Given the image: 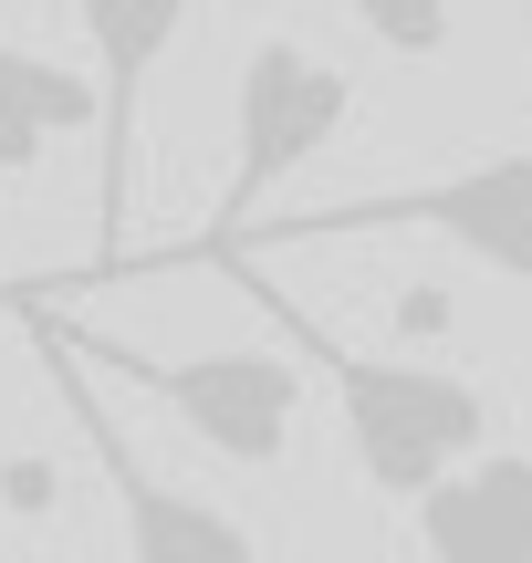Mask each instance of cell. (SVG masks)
Instances as JSON below:
<instances>
[{
	"label": "cell",
	"mask_w": 532,
	"mask_h": 563,
	"mask_svg": "<svg viewBox=\"0 0 532 563\" xmlns=\"http://www.w3.org/2000/svg\"><path fill=\"white\" fill-rule=\"evenodd\" d=\"M199 272L241 282V292L282 323L292 355L324 365L334 407H345V449H355V470H366L376 501H429L459 460H480V449L501 439V397H491V386L450 376V365H408V355H355V344L334 334V323H313L282 282H262L251 251H220V262H199Z\"/></svg>",
	"instance_id": "6da1fadb"
},
{
	"label": "cell",
	"mask_w": 532,
	"mask_h": 563,
	"mask_svg": "<svg viewBox=\"0 0 532 563\" xmlns=\"http://www.w3.org/2000/svg\"><path fill=\"white\" fill-rule=\"evenodd\" d=\"M345 115H355V74H345V63H324L313 42H292V32H262L241 53V84H230V178H220V199H209L199 241L157 251L146 272H199V262H220L230 241H251L262 199L282 178H303V167L334 146Z\"/></svg>",
	"instance_id": "7a4b0ae2"
},
{
	"label": "cell",
	"mask_w": 532,
	"mask_h": 563,
	"mask_svg": "<svg viewBox=\"0 0 532 563\" xmlns=\"http://www.w3.org/2000/svg\"><path fill=\"white\" fill-rule=\"evenodd\" d=\"M32 302V292H21ZM42 313V302H32ZM53 323V313H42ZM63 355L74 365H115L136 397H157L167 418L188 428L199 449H220V460L241 470H271L292 449V418H303V376H292V355H262V344H209V355H146V344H95L74 334V323H53Z\"/></svg>",
	"instance_id": "3957f363"
},
{
	"label": "cell",
	"mask_w": 532,
	"mask_h": 563,
	"mask_svg": "<svg viewBox=\"0 0 532 563\" xmlns=\"http://www.w3.org/2000/svg\"><path fill=\"white\" fill-rule=\"evenodd\" d=\"M355 230H439V241L470 251L480 272H501V282L532 292V146L480 157V167L429 178V188H387V199H345V209L271 220V241H355Z\"/></svg>",
	"instance_id": "277c9868"
},
{
	"label": "cell",
	"mask_w": 532,
	"mask_h": 563,
	"mask_svg": "<svg viewBox=\"0 0 532 563\" xmlns=\"http://www.w3.org/2000/svg\"><path fill=\"white\" fill-rule=\"evenodd\" d=\"M95 42V282L125 272V220H136V125L167 42L188 32V0H74Z\"/></svg>",
	"instance_id": "5b68a950"
},
{
	"label": "cell",
	"mask_w": 532,
	"mask_h": 563,
	"mask_svg": "<svg viewBox=\"0 0 532 563\" xmlns=\"http://www.w3.org/2000/svg\"><path fill=\"white\" fill-rule=\"evenodd\" d=\"M11 302V292H0ZM21 323H32V344H42V365H53V386H63V418L84 428V449H95V470H104V490H115V511H125V563H262L251 553V532L230 522L220 501H199V490H178V481H157V470L136 460V439H125L115 418L95 407V386H84V365L53 344V323L21 302Z\"/></svg>",
	"instance_id": "8992f818"
},
{
	"label": "cell",
	"mask_w": 532,
	"mask_h": 563,
	"mask_svg": "<svg viewBox=\"0 0 532 563\" xmlns=\"http://www.w3.org/2000/svg\"><path fill=\"white\" fill-rule=\"evenodd\" d=\"M418 543L429 563H532V460L522 449H480L418 501Z\"/></svg>",
	"instance_id": "52a82bcc"
},
{
	"label": "cell",
	"mask_w": 532,
	"mask_h": 563,
	"mask_svg": "<svg viewBox=\"0 0 532 563\" xmlns=\"http://www.w3.org/2000/svg\"><path fill=\"white\" fill-rule=\"evenodd\" d=\"M74 125H95V84L32 42H0V178H32Z\"/></svg>",
	"instance_id": "ba28073f"
},
{
	"label": "cell",
	"mask_w": 532,
	"mask_h": 563,
	"mask_svg": "<svg viewBox=\"0 0 532 563\" xmlns=\"http://www.w3.org/2000/svg\"><path fill=\"white\" fill-rule=\"evenodd\" d=\"M355 21H366L376 42H387V53H408V63H429L439 42H450V21L470 11V0H345Z\"/></svg>",
	"instance_id": "9c48e42d"
},
{
	"label": "cell",
	"mask_w": 532,
	"mask_h": 563,
	"mask_svg": "<svg viewBox=\"0 0 532 563\" xmlns=\"http://www.w3.org/2000/svg\"><path fill=\"white\" fill-rule=\"evenodd\" d=\"M0 501H11V511H42V501H53V470H42V460H11V470H0Z\"/></svg>",
	"instance_id": "30bf717a"
},
{
	"label": "cell",
	"mask_w": 532,
	"mask_h": 563,
	"mask_svg": "<svg viewBox=\"0 0 532 563\" xmlns=\"http://www.w3.org/2000/svg\"><path fill=\"white\" fill-rule=\"evenodd\" d=\"M313 563H355V553H313Z\"/></svg>",
	"instance_id": "8fae6325"
}]
</instances>
